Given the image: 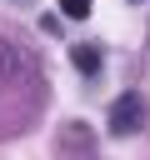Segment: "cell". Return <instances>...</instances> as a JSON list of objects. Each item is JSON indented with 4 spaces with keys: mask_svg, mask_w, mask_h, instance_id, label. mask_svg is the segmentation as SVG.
Listing matches in <instances>:
<instances>
[{
    "mask_svg": "<svg viewBox=\"0 0 150 160\" xmlns=\"http://www.w3.org/2000/svg\"><path fill=\"white\" fill-rule=\"evenodd\" d=\"M5 65H10V55H5V50H0V80H5Z\"/></svg>",
    "mask_w": 150,
    "mask_h": 160,
    "instance_id": "4",
    "label": "cell"
},
{
    "mask_svg": "<svg viewBox=\"0 0 150 160\" xmlns=\"http://www.w3.org/2000/svg\"><path fill=\"white\" fill-rule=\"evenodd\" d=\"M90 5H95V0H60V15H65V20H85Z\"/></svg>",
    "mask_w": 150,
    "mask_h": 160,
    "instance_id": "3",
    "label": "cell"
},
{
    "mask_svg": "<svg viewBox=\"0 0 150 160\" xmlns=\"http://www.w3.org/2000/svg\"><path fill=\"white\" fill-rule=\"evenodd\" d=\"M70 65H75L80 75H95V70L105 65V50H100V45H70Z\"/></svg>",
    "mask_w": 150,
    "mask_h": 160,
    "instance_id": "2",
    "label": "cell"
},
{
    "mask_svg": "<svg viewBox=\"0 0 150 160\" xmlns=\"http://www.w3.org/2000/svg\"><path fill=\"white\" fill-rule=\"evenodd\" d=\"M145 125V95H120L115 105H110V135H135Z\"/></svg>",
    "mask_w": 150,
    "mask_h": 160,
    "instance_id": "1",
    "label": "cell"
}]
</instances>
